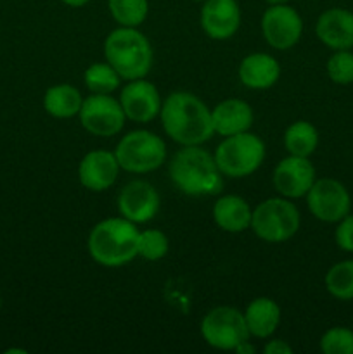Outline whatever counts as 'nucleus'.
Instances as JSON below:
<instances>
[{"instance_id":"f257e3e1","label":"nucleus","mask_w":353,"mask_h":354,"mask_svg":"<svg viewBox=\"0 0 353 354\" xmlns=\"http://www.w3.org/2000/svg\"><path fill=\"white\" fill-rule=\"evenodd\" d=\"M163 130L182 145H201L213 137L211 111L199 97L189 92H173L161 106Z\"/></svg>"},{"instance_id":"f03ea898","label":"nucleus","mask_w":353,"mask_h":354,"mask_svg":"<svg viewBox=\"0 0 353 354\" xmlns=\"http://www.w3.org/2000/svg\"><path fill=\"white\" fill-rule=\"evenodd\" d=\"M170 178L187 196H215L224 187L221 171L210 152L185 145L170 161Z\"/></svg>"},{"instance_id":"7ed1b4c3","label":"nucleus","mask_w":353,"mask_h":354,"mask_svg":"<svg viewBox=\"0 0 353 354\" xmlns=\"http://www.w3.org/2000/svg\"><path fill=\"white\" fill-rule=\"evenodd\" d=\"M138 230L127 218H107L92 228L87 241L90 258L107 268L134 261L137 256Z\"/></svg>"},{"instance_id":"20e7f679","label":"nucleus","mask_w":353,"mask_h":354,"mask_svg":"<svg viewBox=\"0 0 353 354\" xmlns=\"http://www.w3.org/2000/svg\"><path fill=\"white\" fill-rule=\"evenodd\" d=\"M104 55L121 80L144 78L152 68V48L137 28L121 26L111 31L104 41Z\"/></svg>"},{"instance_id":"39448f33","label":"nucleus","mask_w":353,"mask_h":354,"mask_svg":"<svg viewBox=\"0 0 353 354\" xmlns=\"http://www.w3.org/2000/svg\"><path fill=\"white\" fill-rule=\"evenodd\" d=\"M265 159V144L256 135L242 133L225 137L215 152V161L221 175L230 178H244L251 175Z\"/></svg>"},{"instance_id":"423d86ee","label":"nucleus","mask_w":353,"mask_h":354,"mask_svg":"<svg viewBox=\"0 0 353 354\" xmlns=\"http://www.w3.org/2000/svg\"><path fill=\"white\" fill-rule=\"evenodd\" d=\"M301 216L293 203L280 197L266 199L253 211L251 228L265 242H286L300 230Z\"/></svg>"},{"instance_id":"0eeeda50","label":"nucleus","mask_w":353,"mask_h":354,"mask_svg":"<svg viewBox=\"0 0 353 354\" xmlns=\"http://www.w3.org/2000/svg\"><path fill=\"white\" fill-rule=\"evenodd\" d=\"M114 156L125 171L147 173L154 171L165 162L166 145L163 138L152 131L137 130L121 138Z\"/></svg>"},{"instance_id":"6e6552de","label":"nucleus","mask_w":353,"mask_h":354,"mask_svg":"<svg viewBox=\"0 0 353 354\" xmlns=\"http://www.w3.org/2000/svg\"><path fill=\"white\" fill-rule=\"evenodd\" d=\"M201 335L211 348L232 351L249 339L244 313L230 306L213 308L201 322Z\"/></svg>"},{"instance_id":"1a4fd4ad","label":"nucleus","mask_w":353,"mask_h":354,"mask_svg":"<svg viewBox=\"0 0 353 354\" xmlns=\"http://www.w3.org/2000/svg\"><path fill=\"white\" fill-rule=\"evenodd\" d=\"M80 123L89 133L97 137H113L125 124V113L120 100L109 93H92L80 109Z\"/></svg>"},{"instance_id":"9d476101","label":"nucleus","mask_w":353,"mask_h":354,"mask_svg":"<svg viewBox=\"0 0 353 354\" xmlns=\"http://www.w3.org/2000/svg\"><path fill=\"white\" fill-rule=\"evenodd\" d=\"M307 204L310 213L325 223H338L350 214L352 197L341 182L334 178L315 180L307 194Z\"/></svg>"},{"instance_id":"9b49d317","label":"nucleus","mask_w":353,"mask_h":354,"mask_svg":"<svg viewBox=\"0 0 353 354\" xmlns=\"http://www.w3.org/2000/svg\"><path fill=\"white\" fill-rule=\"evenodd\" d=\"M262 31L270 47L287 50L300 41L303 21L300 14L286 3L270 6L262 17Z\"/></svg>"},{"instance_id":"f8f14e48","label":"nucleus","mask_w":353,"mask_h":354,"mask_svg":"<svg viewBox=\"0 0 353 354\" xmlns=\"http://www.w3.org/2000/svg\"><path fill=\"white\" fill-rule=\"evenodd\" d=\"M159 194L151 183L135 180L127 183L118 196V209L121 216L132 223H147L159 211Z\"/></svg>"},{"instance_id":"ddd939ff","label":"nucleus","mask_w":353,"mask_h":354,"mask_svg":"<svg viewBox=\"0 0 353 354\" xmlns=\"http://www.w3.org/2000/svg\"><path fill=\"white\" fill-rule=\"evenodd\" d=\"M315 182V168L308 158L289 156L273 169V185L280 196L298 199L307 196Z\"/></svg>"},{"instance_id":"4468645a","label":"nucleus","mask_w":353,"mask_h":354,"mask_svg":"<svg viewBox=\"0 0 353 354\" xmlns=\"http://www.w3.org/2000/svg\"><path fill=\"white\" fill-rule=\"evenodd\" d=\"M120 104L128 120L149 123L161 113V97L158 88L145 80H132L120 95Z\"/></svg>"},{"instance_id":"2eb2a0df","label":"nucleus","mask_w":353,"mask_h":354,"mask_svg":"<svg viewBox=\"0 0 353 354\" xmlns=\"http://www.w3.org/2000/svg\"><path fill=\"white\" fill-rule=\"evenodd\" d=\"M241 24V9L235 0H206L201 9V26L213 40H228Z\"/></svg>"},{"instance_id":"dca6fc26","label":"nucleus","mask_w":353,"mask_h":354,"mask_svg":"<svg viewBox=\"0 0 353 354\" xmlns=\"http://www.w3.org/2000/svg\"><path fill=\"white\" fill-rule=\"evenodd\" d=\"M118 171L120 165L114 152L92 151L80 161L78 178L85 189L102 192L116 182Z\"/></svg>"},{"instance_id":"f3484780","label":"nucleus","mask_w":353,"mask_h":354,"mask_svg":"<svg viewBox=\"0 0 353 354\" xmlns=\"http://www.w3.org/2000/svg\"><path fill=\"white\" fill-rule=\"evenodd\" d=\"M315 33L325 47L332 50L353 48V12L334 7L318 16Z\"/></svg>"},{"instance_id":"a211bd4d","label":"nucleus","mask_w":353,"mask_h":354,"mask_svg":"<svg viewBox=\"0 0 353 354\" xmlns=\"http://www.w3.org/2000/svg\"><path fill=\"white\" fill-rule=\"evenodd\" d=\"M215 133L221 137L248 131L253 124V109L241 99H227L211 111Z\"/></svg>"},{"instance_id":"6ab92c4d","label":"nucleus","mask_w":353,"mask_h":354,"mask_svg":"<svg viewBox=\"0 0 353 354\" xmlns=\"http://www.w3.org/2000/svg\"><path fill=\"white\" fill-rule=\"evenodd\" d=\"M280 76L279 62L269 54H249L239 64V80L248 88L265 90L275 85Z\"/></svg>"},{"instance_id":"aec40b11","label":"nucleus","mask_w":353,"mask_h":354,"mask_svg":"<svg viewBox=\"0 0 353 354\" xmlns=\"http://www.w3.org/2000/svg\"><path fill=\"white\" fill-rule=\"evenodd\" d=\"M253 211L249 204L239 196H224L215 203L213 220L221 230L239 234L251 227Z\"/></svg>"},{"instance_id":"412c9836","label":"nucleus","mask_w":353,"mask_h":354,"mask_svg":"<svg viewBox=\"0 0 353 354\" xmlns=\"http://www.w3.org/2000/svg\"><path fill=\"white\" fill-rule=\"evenodd\" d=\"M244 318L249 335L266 339L279 327L280 308L269 297H256L246 308Z\"/></svg>"},{"instance_id":"4be33fe9","label":"nucleus","mask_w":353,"mask_h":354,"mask_svg":"<svg viewBox=\"0 0 353 354\" xmlns=\"http://www.w3.org/2000/svg\"><path fill=\"white\" fill-rule=\"evenodd\" d=\"M82 93L73 85H54L44 95L45 111L59 120L76 116L82 109Z\"/></svg>"},{"instance_id":"5701e85b","label":"nucleus","mask_w":353,"mask_h":354,"mask_svg":"<svg viewBox=\"0 0 353 354\" xmlns=\"http://www.w3.org/2000/svg\"><path fill=\"white\" fill-rule=\"evenodd\" d=\"M318 145V131L308 121H296L284 133V147L291 156L310 158Z\"/></svg>"},{"instance_id":"b1692460","label":"nucleus","mask_w":353,"mask_h":354,"mask_svg":"<svg viewBox=\"0 0 353 354\" xmlns=\"http://www.w3.org/2000/svg\"><path fill=\"white\" fill-rule=\"evenodd\" d=\"M325 289L339 301L353 299V259L336 263L325 273Z\"/></svg>"},{"instance_id":"393cba45","label":"nucleus","mask_w":353,"mask_h":354,"mask_svg":"<svg viewBox=\"0 0 353 354\" xmlns=\"http://www.w3.org/2000/svg\"><path fill=\"white\" fill-rule=\"evenodd\" d=\"M109 12L120 26L137 28L149 14L147 0H109Z\"/></svg>"},{"instance_id":"a878e982","label":"nucleus","mask_w":353,"mask_h":354,"mask_svg":"<svg viewBox=\"0 0 353 354\" xmlns=\"http://www.w3.org/2000/svg\"><path fill=\"white\" fill-rule=\"evenodd\" d=\"M85 85L93 93H111L120 86L121 76L109 62H96L85 69Z\"/></svg>"},{"instance_id":"bb28decb","label":"nucleus","mask_w":353,"mask_h":354,"mask_svg":"<svg viewBox=\"0 0 353 354\" xmlns=\"http://www.w3.org/2000/svg\"><path fill=\"white\" fill-rule=\"evenodd\" d=\"M168 252V239L159 230L138 232L137 256H142L145 261H159Z\"/></svg>"},{"instance_id":"cd10ccee","label":"nucleus","mask_w":353,"mask_h":354,"mask_svg":"<svg viewBox=\"0 0 353 354\" xmlns=\"http://www.w3.org/2000/svg\"><path fill=\"white\" fill-rule=\"evenodd\" d=\"M320 351L324 354H353V330L332 327L322 335Z\"/></svg>"},{"instance_id":"c85d7f7f","label":"nucleus","mask_w":353,"mask_h":354,"mask_svg":"<svg viewBox=\"0 0 353 354\" xmlns=\"http://www.w3.org/2000/svg\"><path fill=\"white\" fill-rule=\"evenodd\" d=\"M327 75L338 85L353 83V52L336 50L327 61Z\"/></svg>"},{"instance_id":"c756f323","label":"nucleus","mask_w":353,"mask_h":354,"mask_svg":"<svg viewBox=\"0 0 353 354\" xmlns=\"http://www.w3.org/2000/svg\"><path fill=\"white\" fill-rule=\"evenodd\" d=\"M336 244L341 251L353 252V216L346 214L343 220L338 221V228H336Z\"/></svg>"},{"instance_id":"7c9ffc66","label":"nucleus","mask_w":353,"mask_h":354,"mask_svg":"<svg viewBox=\"0 0 353 354\" xmlns=\"http://www.w3.org/2000/svg\"><path fill=\"white\" fill-rule=\"evenodd\" d=\"M263 351H265V354H291L293 348L284 341H270Z\"/></svg>"},{"instance_id":"2f4dec72","label":"nucleus","mask_w":353,"mask_h":354,"mask_svg":"<svg viewBox=\"0 0 353 354\" xmlns=\"http://www.w3.org/2000/svg\"><path fill=\"white\" fill-rule=\"evenodd\" d=\"M62 2H64L66 6H71V7H82V6H85V3H89L90 0H62Z\"/></svg>"},{"instance_id":"473e14b6","label":"nucleus","mask_w":353,"mask_h":354,"mask_svg":"<svg viewBox=\"0 0 353 354\" xmlns=\"http://www.w3.org/2000/svg\"><path fill=\"white\" fill-rule=\"evenodd\" d=\"M266 2H269L270 6H279V3H286L289 2V0H266Z\"/></svg>"}]
</instances>
